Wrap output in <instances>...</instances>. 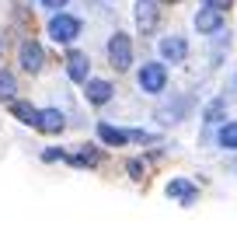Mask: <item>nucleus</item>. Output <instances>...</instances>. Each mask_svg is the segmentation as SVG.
Segmentation results:
<instances>
[{
	"label": "nucleus",
	"mask_w": 237,
	"mask_h": 248,
	"mask_svg": "<svg viewBox=\"0 0 237 248\" xmlns=\"http://www.w3.org/2000/svg\"><path fill=\"white\" fill-rule=\"evenodd\" d=\"M108 60H112L115 70H129V63H133V42H129L126 31H115V35L108 39Z\"/></svg>",
	"instance_id": "1"
},
{
	"label": "nucleus",
	"mask_w": 237,
	"mask_h": 248,
	"mask_svg": "<svg viewBox=\"0 0 237 248\" xmlns=\"http://www.w3.org/2000/svg\"><path fill=\"white\" fill-rule=\"evenodd\" d=\"M49 35H53V42H74L80 35V18H74V14H56V18L49 21Z\"/></svg>",
	"instance_id": "2"
},
{
	"label": "nucleus",
	"mask_w": 237,
	"mask_h": 248,
	"mask_svg": "<svg viewBox=\"0 0 237 248\" xmlns=\"http://www.w3.org/2000/svg\"><path fill=\"white\" fill-rule=\"evenodd\" d=\"M167 84V70H164V63H143V70H140V88L147 94H161Z\"/></svg>",
	"instance_id": "3"
},
{
	"label": "nucleus",
	"mask_w": 237,
	"mask_h": 248,
	"mask_svg": "<svg viewBox=\"0 0 237 248\" xmlns=\"http://www.w3.org/2000/svg\"><path fill=\"white\" fill-rule=\"evenodd\" d=\"M157 21H161L157 0H136V25H140L143 35H154V31H157Z\"/></svg>",
	"instance_id": "4"
},
{
	"label": "nucleus",
	"mask_w": 237,
	"mask_h": 248,
	"mask_svg": "<svg viewBox=\"0 0 237 248\" xmlns=\"http://www.w3.org/2000/svg\"><path fill=\"white\" fill-rule=\"evenodd\" d=\"M227 25V11H216V7H202L195 14V28L202 31V35H213V31H220Z\"/></svg>",
	"instance_id": "5"
},
{
	"label": "nucleus",
	"mask_w": 237,
	"mask_h": 248,
	"mask_svg": "<svg viewBox=\"0 0 237 248\" xmlns=\"http://www.w3.org/2000/svg\"><path fill=\"white\" fill-rule=\"evenodd\" d=\"M167 196L178 200L181 206H192L199 200V189L192 186V182H185V178H175V182H167Z\"/></svg>",
	"instance_id": "6"
},
{
	"label": "nucleus",
	"mask_w": 237,
	"mask_h": 248,
	"mask_svg": "<svg viewBox=\"0 0 237 248\" xmlns=\"http://www.w3.org/2000/svg\"><path fill=\"white\" fill-rule=\"evenodd\" d=\"M35 126L42 129V133H63V126H66V115L59 108H45L35 115Z\"/></svg>",
	"instance_id": "7"
},
{
	"label": "nucleus",
	"mask_w": 237,
	"mask_h": 248,
	"mask_svg": "<svg viewBox=\"0 0 237 248\" xmlns=\"http://www.w3.org/2000/svg\"><path fill=\"white\" fill-rule=\"evenodd\" d=\"M42 63H45L42 46H39V42H25V46H21V67H25L28 74H39Z\"/></svg>",
	"instance_id": "8"
},
{
	"label": "nucleus",
	"mask_w": 237,
	"mask_h": 248,
	"mask_svg": "<svg viewBox=\"0 0 237 248\" xmlns=\"http://www.w3.org/2000/svg\"><path fill=\"white\" fill-rule=\"evenodd\" d=\"M161 56H164V60H171V63H181L185 56H189V42H185L181 35L161 39Z\"/></svg>",
	"instance_id": "9"
},
{
	"label": "nucleus",
	"mask_w": 237,
	"mask_h": 248,
	"mask_svg": "<svg viewBox=\"0 0 237 248\" xmlns=\"http://www.w3.org/2000/svg\"><path fill=\"white\" fill-rule=\"evenodd\" d=\"M88 70H91V63L84 53H70L66 56V74H70V80H88Z\"/></svg>",
	"instance_id": "10"
},
{
	"label": "nucleus",
	"mask_w": 237,
	"mask_h": 248,
	"mask_svg": "<svg viewBox=\"0 0 237 248\" xmlns=\"http://www.w3.org/2000/svg\"><path fill=\"white\" fill-rule=\"evenodd\" d=\"M84 84H88V102H94V105H105L112 98V84H108V80H84Z\"/></svg>",
	"instance_id": "11"
},
{
	"label": "nucleus",
	"mask_w": 237,
	"mask_h": 248,
	"mask_svg": "<svg viewBox=\"0 0 237 248\" xmlns=\"http://www.w3.org/2000/svg\"><path fill=\"white\" fill-rule=\"evenodd\" d=\"M98 137L105 140L108 147H122V143H129V133H126V129H115V126H108V123L98 126Z\"/></svg>",
	"instance_id": "12"
},
{
	"label": "nucleus",
	"mask_w": 237,
	"mask_h": 248,
	"mask_svg": "<svg viewBox=\"0 0 237 248\" xmlns=\"http://www.w3.org/2000/svg\"><path fill=\"white\" fill-rule=\"evenodd\" d=\"M11 112H14V119H21V123H28V126H35V115H39L35 105H28V102H14Z\"/></svg>",
	"instance_id": "13"
},
{
	"label": "nucleus",
	"mask_w": 237,
	"mask_h": 248,
	"mask_svg": "<svg viewBox=\"0 0 237 248\" xmlns=\"http://www.w3.org/2000/svg\"><path fill=\"white\" fill-rule=\"evenodd\" d=\"M220 147H227V151H237V123H227L220 129Z\"/></svg>",
	"instance_id": "14"
},
{
	"label": "nucleus",
	"mask_w": 237,
	"mask_h": 248,
	"mask_svg": "<svg viewBox=\"0 0 237 248\" xmlns=\"http://www.w3.org/2000/svg\"><path fill=\"white\" fill-rule=\"evenodd\" d=\"M14 91H18V80L7 70H0V98H14Z\"/></svg>",
	"instance_id": "15"
},
{
	"label": "nucleus",
	"mask_w": 237,
	"mask_h": 248,
	"mask_svg": "<svg viewBox=\"0 0 237 248\" xmlns=\"http://www.w3.org/2000/svg\"><path fill=\"white\" fill-rule=\"evenodd\" d=\"M74 164H98V151H84V154H77V157H70Z\"/></svg>",
	"instance_id": "16"
},
{
	"label": "nucleus",
	"mask_w": 237,
	"mask_h": 248,
	"mask_svg": "<svg viewBox=\"0 0 237 248\" xmlns=\"http://www.w3.org/2000/svg\"><path fill=\"white\" fill-rule=\"evenodd\" d=\"M126 168H129V175H133V178H143V161H129Z\"/></svg>",
	"instance_id": "17"
},
{
	"label": "nucleus",
	"mask_w": 237,
	"mask_h": 248,
	"mask_svg": "<svg viewBox=\"0 0 237 248\" xmlns=\"http://www.w3.org/2000/svg\"><path fill=\"white\" fill-rule=\"evenodd\" d=\"M206 7H216V11H227L230 7V0H202Z\"/></svg>",
	"instance_id": "18"
},
{
	"label": "nucleus",
	"mask_w": 237,
	"mask_h": 248,
	"mask_svg": "<svg viewBox=\"0 0 237 248\" xmlns=\"http://www.w3.org/2000/svg\"><path fill=\"white\" fill-rule=\"evenodd\" d=\"M42 7H49V11H59V7H66V0H42Z\"/></svg>",
	"instance_id": "19"
},
{
	"label": "nucleus",
	"mask_w": 237,
	"mask_h": 248,
	"mask_svg": "<svg viewBox=\"0 0 237 248\" xmlns=\"http://www.w3.org/2000/svg\"><path fill=\"white\" fill-rule=\"evenodd\" d=\"M161 4H175V0H161Z\"/></svg>",
	"instance_id": "20"
}]
</instances>
